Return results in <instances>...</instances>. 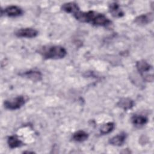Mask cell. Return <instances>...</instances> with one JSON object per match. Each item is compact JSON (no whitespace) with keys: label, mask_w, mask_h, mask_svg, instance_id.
<instances>
[{"label":"cell","mask_w":154,"mask_h":154,"mask_svg":"<svg viewBox=\"0 0 154 154\" xmlns=\"http://www.w3.org/2000/svg\"><path fill=\"white\" fill-rule=\"evenodd\" d=\"M39 54L45 59H61L63 58L67 54L66 49L58 45L45 46L38 50Z\"/></svg>","instance_id":"obj_1"},{"label":"cell","mask_w":154,"mask_h":154,"mask_svg":"<svg viewBox=\"0 0 154 154\" xmlns=\"http://www.w3.org/2000/svg\"><path fill=\"white\" fill-rule=\"evenodd\" d=\"M136 67L143 79L147 81L152 82L153 81V68L146 60H141L138 61L136 63Z\"/></svg>","instance_id":"obj_2"},{"label":"cell","mask_w":154,"mask_h":154,"mask_svg":"<svg viewBox=\"0 0 154 154\" xmlns=\"http://www.w3.org/2000/svg\"><path fill=\"white\" fill-rule=\"evenodd\" d=\"M26 102L25 97L23 96H18L16 97L4 101V107L10 110H15L20 108Z\"/></svg>","instance_id":"obj_3"},{"label":"cell","mask_w":154,"mask_h":154,"mask_svg":"<svg viewBox=\"0 0 154 154\" xmlns=\"http://www.w3.org/2000/svg\"><path fill=\"white\" fill-rule=\"evenodd\" d=\"M38 31L31 28H20L15 31L14 34L17 37L34 38L38 35Z\"/></svg>","instance_id":"obj_4"},{"label":"cell","mask_w":154,"mask_h":154,"mask_svg":"<svg viewBox=\"0 0 154 154\" xmlns=\"http://www.w3.org/2000/svg\"><path fill=\"white\" fill-rule=\"evenodd\" d=\"M153 20V13H147L146 14H143L135 17L134 22L138 25H147L149 23L152 22Z\"/></svg>","instance_id":"obj_5"},{"label":"cell","mask_w":154,"mask_h":154,"mask_svg":"<svg viewBox=\"0 0 154 154\" xmlns=\"http://www.w3.org/2000/svg\"><path fill=\"white\" fill-rule=\"evenodd\" d=\"M20 75L35 82L41 81L42 79V75L41 72L35 70H30L28 71H26L20 74Z\"/></svg>","instance_id":"obj_6"},{"label":"cell","mask_w":154,"mask_h":154,"mask_svg":"<svg viewBox=\"0 0 154 154\" xmlns=\"http://www.w3.org/2000/svg\"><path fill=\"white\" fill-rule=\"evenodd\" d=\"M111 23V22L105 15L97 13L91 24L95 26H105L110 25Z\"/></svg>","instance_id":"obj_7"},{"label":"cell","mask_w":154,"mask_h":154,"mask_svg":"<svg viewBox=\"0 0 154 154\" xmlns=\"http://www.w3.org/2000/svg\"><path fill=\"white\" fill-rule=\"evenodd\" d=\"M126 138V133L124 132H122L117 134V135L112 137L111 138H110L109 140V143L113 146H120L124 144V143L125 142Z\"/></svg>","instance_id":"obj_8"},{"label":"cell","mask_w":154,"mask_h":154,"mask_svg":"<svg viewBox=\"0 0 154 154\" xmlns=\"http://www.w3.org/2000/svg\"><path fill=\"white\" fill-rule=\"evenodd\" d=\"M4 13L10 17H16L22 14V8L16 5H10L4 10Z\"/></svg>","instance_id":"obj_9"},{"label":"cell","mask_w":154,"mask_h":154,"mask_svg":"<svg viewBox=\"0 0 154 154\" xmlns=\"http://www.w3.org/2000/svg\"><path fill=\"white\" fill-rule=\"evenodd\" d=\"M61 9L64 11L68 13H73V14L79 11V8L75 2H66L62 5Z\"/></svg>","instance_id":"obj_10"},{"label":"cell","mask_w":154,"mask_h":154,"mask_svg":"<svg viewBox=\"0 0 154 154\" xmlns=\"http://www.w3.org/2000/svg\"><path fill=\"white\" fill-rule=\"evenodd\" d=\"M109 11L114 17H121L124 16L123 11L117 2H112L109 5Z\"/></svg>","instance_id":"obj_11"},{"label":"cell","mask_w":154,"mask_h":154,"mask_svg":"<svg viewBox=\"0 0 154 154\" xmlns=\"http://www.w3.org/2000/svg\"><path fill=\"white\" fill-rule=\"evenodd\" d=\"M148 121L147 118L146 116L142 115H134L131 118V122L132 124L136 127H141L146 125Z\"/></svg>","instance_id":"obj_12"},{"label":"cell","mask_w":154,"mask_h":154,"mask_svg":"<svg viewBox=\"0 0 154 154\" xmlns=\"http://www.w3.org/2000/svg\"><path fill=\"white\" fill-rule=\"evenodd\" d=\"M134 101L128 97L122 98L117 103L118 106L123 109L125 111L132 108L134 106Z\"/></svg>","instance_id":"obj_13"},{"label":"cell","mask_w":154,"mask_h":154,"mask_svg":"<svg viewBox=\"0 0 154 154\" xmlns=\"http://www.w3.org/2000/svg\"><path fill=\"white\" fill-rule=\"evenodd\" d=\"M7 143L11 149H14L22 146V141L16 135H11L7 139Z\"/></svg>","instance_id":"obj_14"},{"label":"cell","mask_w":154,"mask_h":154,"mask_svg":"<svg viewBox=\"0 0 154 154\" xmlns=\"http://www.w3.org/2000/svg\"><path fill=\"white\" fill-rule=\"evenodd\" d=\"M88 137V134L82 130L78 131L73 134V140L77 142H82L85 141Z\"/></svg>","instance_id":"obj_15"},{"label":"cell","mask_w":154,"mask_h":154,"mask_svg":"<svg viewBox=\"0 0 154 154\" xmlns=\"http://www.w3.org/2000/svg\"><path fill=\"white\" fill-rule=\"evenodd\" d=\"M115 125L114 123L112 122H108L106 123L104 125H103L100 129V132L101 134L105 135V134H108L110 133L114 128Z\"/></svg>","instance_id":"obj_16"},{"label":"cell","mask_w":154,"mask_h":154,"mask_svg":"<svg viewBox=\"0 0 154 154\" xmlns=\"http://www.w3.org/2000/svg\"><path fill=\"white\" fill-rule=\"evenodd\" d=\"M23 153H34V152H23Z\"/></svg>","instance_id":"obj_17"}]
</instances>
